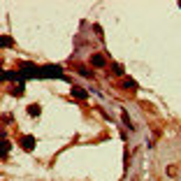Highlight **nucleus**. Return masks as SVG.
Instances as JSON below:
<instances>
[{
	"mask_svg": "<svg viewBox=\"0 0 181 181\" xmlns=\"http://www.w3.org/2000/svg\"><path fill=\"white\" fill-rule=\"evenodd\" d=\"M91 63H93V65H98V67H104V63H107V61H104V56H93Z\"/></svg>",
	"mask_w": 181,
	"mask_h": 181,
	"instance_id": "obj_1",
	"label": "nucleus"
},
{
	"mask_svg": "<svg viewBox=\"0 0 181 181\" xmlns=\"http://www.w3.org/2000/svg\"><path fill=\"white\" fill-rule=\"evenodd\" d=\"M23 149H28V151L33 149V139L30 137H23Z\"/></svg>",
	"mask_w": 181,
	"mask_h": 181,
	"instance_id": "obj_2",
	"label": "nucleus"
},
{
	"mask_svg": "<svg viewBox=\"0 0 181 181\" xmlns=\"http://www.w3.org/2000/svg\"><path fill=\"white\" fill-rule=\"evenodd\" d=\"M74 95H77V98H86V91H81V88H74Z\"/></svg>",
	"mask_w": 181,
	"mask_h": 181,
	"instance_id": "obj_3",
	"label": "nucleus"
}]
</instances>
